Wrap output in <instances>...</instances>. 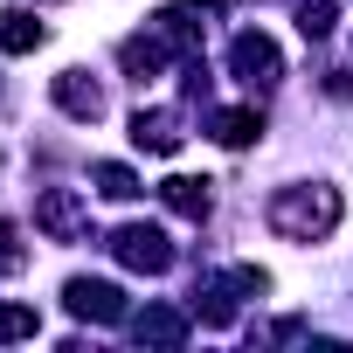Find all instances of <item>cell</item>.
<instances>
[{
  "label": "cell",
  "instance_id": "cell-1",
  "mask_svg": "<svg viewBox=\"0 0 353 353\" xmlns=\"http://www.w3.org/2000/svg\"><path fill=\"white\" fill-rule=\"evenodd\" d=\"M332 222H339V194H332V188H305V194H277V201H270V229L291 236V243H312V236H325Z\"/></svg>",
  "mask_w": 353,
  "mask_h": 353
},
{
  "label": "cell",
  "instance_id": "cell-2",
  "mask_svg": "<svg viewBox=\"0 0 353 353\" xmlns=\"http://www.w3.org/2000/svg\"><path fill=\"white\" fill-rule=\"evenodd\" d=\"M63 305H70L77 319H90V325H118V319H125V291L104 284V277H70Z\"/></svg>",
  "mask_w": 353,
  "mask_h": 353
},
{
  "label": "cell",
  "instance_id": "cell-3",
  "mask_svg": "<svg viewBox=\"0 0 353 353\" xmlns=\"http://www.w3.org/2000/svg\"><path fill=\"white\" fill-rule=\"evenodd\" d=\"M111 250H118V263H132V270H166V263H173V250H166V236H159L152 222H125V229L111 236Z\"/></svg>",
  "mask_w": 353,
  "mask_h": 353
},
{
  "label": "cell",
  "instance_id": "cell-4",
  "mask_svg": "<svg viewBox=\"0 0 353 353\" xmlns=\"http://www.w3.org/2000/svg\"><path fill=\"white\" fill-rule=\"evenodd\" d=\"M229 63H236V77H250V83H277V42L270 35H236V49H229Z\"/></svg>",
  "mask_w": 353,
  "mask_h": 353
},
{
  "label": "cell",
  "instance_id": "cell-5",
  "mask_svg": "<svg viewBox=\"0 0 353 353\" xmlns=\"http://www.w3.org/2000/svg\"><path fill=\"white\" fill-rule=\"evenodd\" d=\"M35 222H42L49 236H63V243H70V236H83V222H90V215H83V201H77L70 188H49V194L35 201Z\"/></svg>",
  "mask_w": 353,
  "mask_h": 353
},
{
  "label": "cell",
  "instance_id": "cell-6",
  "mask_svg": "<svg viewBox=\"0 0 353 353\" xmlns=\"http://www.w3.org/2000/svg\"><path fill=\"white\" fill-rule=\"evenodd\" d=\"M56 104H63L70 118H97V111H104V90L83 83V70H63V77H56Z\"/></svg>",
  "mask_w": 353,
  "mask_h": 353
},
{
  "label": "cell",
  "instance_id": "cell-7",
  "mask_svg": "<svg viewBox=\"0 0 353 353\" xmlns=\"http://www.w3.org/2000/svg\"><path fill=\"white\" fill-rule=\"evenodd\" d=\"M159 201H166L173 215L201 222V215H208V181H188V173H173V181H159Z\"/></svg>",
  "mask_w": 353,
  "mask_h": 353
},
{
  "label": "cell",
  "instance_id": "cell-8",
  "mask_svg": "<svg viewBox=\"0 0 353 353\" xmlns=\"http://www.w3.org/2000/svg\"><path fill=\"white\" fill-rule=\"evenodd\" d=\"M132 145H139V152H173L181 132H173L166 111H139V118H132Z\"/></svg>",
  "mask_w": 353,
  "mask_h": 353
},
{
  "label": "cell",
  "instance_id": "cell-9",
  "mask_svg": "<svg viewBox=\"0 0 353 353\" xmlns=\"http://www.w3.org/2000/svg\"><path fill=\"white\" fill-rule=\"evenodd\" d=\"M42 42V21L35 14H21V8H0V49H8V56H28Z\"/></svg>",
  "mask_w": 353,
  "mask_h": 353
},
{
  "label": "cell",
  "instance_id": "cell-10",
  "mask_svg": "<svg viewBox=\"0 0 353 353\" xmlns=\"http://www.w3.org/2000/svg\"><path fill=\"white\" fill-rule=\"evenodd\" d=\"M132 332H139V339H152V346H181V339H188V319H181V312H166V305H152Z\"/></svg>",
  "mask_w": 353,
  "mask_h": 353
},
{
  "label": "cell",
  "instance_id": "cell-11",
  "mask_svg": "<svg viewBox=\"0 0 353 353\" xmlns=\"http://www.w3.org/2000/svg\"><path fill=\"white\" fill-rule=\"evenodd\" d=\"M256 132H263V118H256L250 104H243V111H222V118H215V139H222V145H250Z\"/></svg>",
  "mask_w": 353,
  "mask_h": 353
},
{
  "label": "cell",
  "instance_id": "cell-12",
  "mask_svg": "<svg viewBox=\"0 0 353 353\" xmlns=\"http://www.w3.org/2000/svg\"><path fill=\"white\" fill-rule=\"evenodd\" d=\"M97 194L132 201V194H139V173H132V166H118V159H104V166H97Z\"/></svg>",
  "mask_w": 353,
  "mask_h": 353
},
{
  "label": "cell",
  "instance_id": "cell-13",
  "mask_svg": "<svg viewBox=\"0 0 353 353\" xmlns=\"http://www.w3.org/2000/svg\"><path fill=\"white\" fill-rule=\"evenodd\" d=\"M118 56H125V70H145V77H152V70H159V56H166V49H159V42H145V35H132V42H125V49H118Z\"/></svg>",
  "mask_w": 353,
  "mask_h": 353
},
{
  "label": "cell",
  "instance_id": "cell-14",
  "mask_svg": "<svg viewBox=\"0 0 353 353\" xmlns=\"http://www.w3.org/2000/svg\"><path fill=\"white\" fill-rule=\"evenodd\" d=\"M0 339H35V312L28 305H0Z\"/></svg>",
  "mask_w": 353,
  "mask_h": 353
},
{
  "label": "cell",
  "instance_id": "cell-15",
  "mask_svg": "<svg viewBox=\"0 0 353 353\" xmlns=\"http://www.w3.org/2000/svg\"><path fill=\"white\" fill-rule=\"evenodd\" d=\"M298 28H305V35H325V28H332V0H305V8H298Z\"/></svg>",
  "mask_w": 353,
  "mask_h": 353
},
{
  "label": "cell",
  "instance_id": "cell-16",
  "mask_svg": "<svg viewBox=\"0 0 353 353\" xmlns=\"http://www.w3.org/2000/svg\"><path fill=\"white\" fill-rule=\"evenodd\" d=\"M21 263H28V250L14 243V229H8V222H0V277H14Z\"/></svg>",
  "mask_w": 353,
  "mask_h": 353
}]
</instances>
